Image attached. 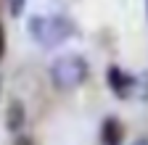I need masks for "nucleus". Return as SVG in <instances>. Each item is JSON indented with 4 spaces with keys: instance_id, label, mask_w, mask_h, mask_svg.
I'll return each mask as SVG.
<instances>
[{
    "instance_id": "f03ea898",
    "label": "nucleus",
    "mask_w": 148,
    "mask_h": 145,
    "mask_svg": "<svg viewBox=\"0 0 148 145\" xmlns=\"http://www.w3.org/2000/svg\"><path fill=\"white\" fill-rule=\"evenodd\" d=\"M90 74V66L82 56H77V53H66V56L56 58L53 66H50V79L53 84L58 90H77L85 84Z\"/></svg>"
},
{
    "instance_id": "0eeeda50",
    "label": "nucleus",
    "mask_w": 148,
    "mask_h": 145,
    "mask_svg": "<svg viewBox=\"0 0 148 145\" xmlns=\"http://www.w3.org/2000/svg\"><path fill=\"white\" fill-rule=\"evenodd\" d=\"M5 56V29H3V24H0V58Z\"/></svg>"
},
{
    "instance_id": "f257e3e1",
    "label": "nucleus",
    "mask_w": 148,
    "mask_h": 145,
    "mask_svg": "<svg viewBox=\"0 0 148 145\" xmlns=\"http://www.w3.org/2000/svg\"><path fill=\"white\" fill-rule=\"evenodd\" d=\"M74 32H77V27L66 16H32L29 19V34L34 37V42L45 48L66 42L69 37H74Z\"/></svg>"
},
{
    "instance_id": "7ed1b4c3",
    "label": "nucleus",
    "mask_w": 148,
    "mask_h": 145,
    "mask_svg": "<svg viewBox=\"0 0 148 145\" xmlns=\"http://www.w3.org/2000/svg\"><path fill=\"white\" fill-rule=\"evenodd\" d=\"M106 84H108V90H111L119 100H127L130 95L135 93L138 79H135L132 74H127L124 69H119V66H108V71H106Z\"/></svg>"
},
{
    "instance_id": "6e6552de",
    "label": "nucleus",
    "mask_w": 148,
    "mask_h": 145,
    "mask_svg": "<svg viewBox=\"0 0 148 145\" xmlns=\"http://www.w3.org/2000/svg\"><path fill=\"white\" fill-rule=\"evenodd\" d=\"M132 145H148V137H138V140H135Z\"/></svg>"
},
{
    "instance_id": "423d86ee",
    "label": "nucleus",
    "mask_w": 148,
    "mask_h": 145,
    "mask_svg": "<svg viewBox=\"0 0 148 145\" xmlns=\"http://www.w3.org/2000/svg\"><path fill=\"white\" fill-rule=\"evenodd\" d=\"M8 5H11V16H18L24 11V0H8Z\"/></svg>"
},
{
    "instance_id": "39448f33",
    "label": "nucleus",
    "mask_w": 148,
    "mask_h": 145,
    "mask_svg": "<svg viewBox=\"0 0 148 145\" xmlns=\"http://www.w3.org/2000/svg\"><path fill=\"white\" fill-rule=\"evenodd\" d=\"M101 140H103V145H122L124 127H122V121L116 116L103 119V124H101Z\"/></svg>"
},
{
    "instance_id": "1a4fd4ad",
    "label": "nucleus",
    "mask_w": 148,
    "mask_h": 145,
    "mask_svg": "<svg viewBox=\"0 0 148 145\" xmlns=\"http://www.w3.org/2000/svg\"><path fill=\"white\" fill-rule=\"evenodd\" d=\"M145 13H148V0H145Z\"/></svg>"
},
{
    "instance_id": "20e7f679",
    "label": "nucleus",
    "mask_w": 148,
    "mask_h": 145,
    "mask_svg": "<svg viewBox=\"0 0 148 145\" xmlns=\"http://www.w3.org/2000/svg\"><path fill=\"white\" fill-rule=\"evenodd\" d=\"M24 124H27V108H24V103L18 98H13L8 103V108H5V129L18 135L24 129Z\"/></svg>"
}]
</instances>
